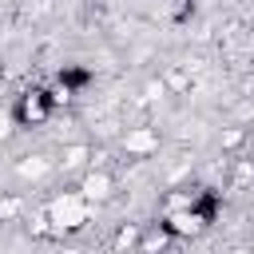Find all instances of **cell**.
Instances as JSON below:
<instances>
[{
    "label": "cell",
    "mask_w": 254,
    "mask_h": 254,
    "mask_svg": "<svg viewBox=\"0 0 254 254\" xmlns=\"http://www.w3.org/2000/svg\"><path fill=\"white\" fill-rule=\"evenodd\" d=\"M44 214H48V222H52V230H56V234H75V230H83V226L91 222L95 206H91L79 190H60V194H52V198H48Z\"/></svg>",
    "instance_id": "1"
},
{
    "label": "cell",
    "mask_w": 254,
    "mask_h": 254,
    "mask_svg": "<svg viewBox=\"0 0 254 254\" xmlns=\"http://www.w3.org/2000/svg\"><path fill=\"white\" fill-rule=\"evenodd\" d=\"M119 147H123L131 159H147V155H159L163 135H159L151 123H131V127L119 135Z\"/></svg>",
    "instance_id": "2"
},
{
    "label": "cell",
    "mask_w": 254,
    "mask_h": 254,
    "mask_svg": "<svg viewBox=\"0 0 254 254\" xmlns=\"http://www.w3.org/2000/svg\"><path fill=\"white\" fill-rule=\"evenodd\" d=\"M75 190H79L91 206H103V202H111V198H115V175H111L107 167H87Z\"/></svg>",
    "instance_id": "3"
},
{
    "label": "cell",
    "mask_w": 254,
    "mask_h": 254,
    "mask_svg": "<svg viewBox=\"0 0 254 254\" xmlns=\"http://www.w3.org/2000/svg\"><path fill=\"white\" fill-rule=\"evenodd\" d=\"M12 115H16V123H24V127H40V123H48V115H52V99H48L44 91H24L20 103L12 107Z\"/></svg>",
    "instance_id": "4"
},
{
    "label": "cell",
    "mask_w": 254,
    "mask_h": 254,
    "mask_svg": "<svg viewBox=\"0 0 254 254\" xmlns=\"http://www.w3.org/2000/svg\"><path fill=\"white\" fill-rule=\"evenodd\" d=\"M163 226L171 230V238H194L206 230V214L194 206V210H175V214H163Z\"/></svg>",
    "instance_id": "5"
},
{
    "label": "cell",
    "mask_w": 254,
    "mask_h": 254,
    "mask_svg": "<svg viewBox=\"0 0 254 254\" xmlns=\"http://www.w3.org/2000/svg\"><path fill=\"white\" fill-rule=\"evenodd\" d=\"M52 171H56V163H52L48 155H20V159H16V175H20L24 183H44Z\"/></svg>",
    "instance_id": "6"
},
{
    "label": "cell",
    "mask_w": 254,
    "mask_h": 254,
    "mask_svg": "<svg viewBox=\"0 0 254 254\" xmlns=\"http://www.w3.org/2000/svg\"><path fill=\"white\" fill-rule=\"evenodd\" d=\"M56 167H60L64 175H71V171H87V167H91V147H87V143H64Z\"/></svg>",
    "instance_id": "7"
},
{
    "label": "cell",
    "mask_w": 254,
    "mask_h": 254,
    "mask_svg": "<svg viewBox=\"0 0 254 254\" xmlns=\"http://www.w3.org/2000/svg\"><path fill=\"white\" fill-rule=\"evenodd\" d=\"M167 242H171V230H167L163 222H155V226H147V230L139 234L135 254H163V250H167Z\"/></svg>",
    "instance_id": "8"
},
{
    "label": "cell",
    "mask_w": 254,
    "mask_h": 254,
    "mask_svg": "<svg viewBox=\"0 0 254 254\" xmlns=\"http://www.w3.org/2000/svg\"><path fill=\"white\" fill-rule=\"evenodd\" d=\"M198 206V194L194 190H171L163 198V214H175V210H194Z\"/></svg>",
    "instance_id": "9"
},
{
    "label": "cell",
    "mask_w": 254,
    "mask_h": 254,
    "mask_svg": "<svg viewBox=\"0 0 254 254\" xmlns=\"http://www.w3.org/2000/svg\"><path fill=\"white\" fill-rule=\"evenodd\" d=\"M139 234H143V226H135V222H123V226H119V234H115V254H127V250H135V246H139Z\"/></svg>",
    "instance_id": "10"
},
{
    "label": "cell",
    "mask_w": 254,
    "mask_h": 254,
    "mask_svg": "<svg viewBox=\"0 0 254 254\" xmlns=\"http://www.w3.org/2000/svg\"><path fill=\"white\" fill-rule=\"evenodd\" d=\"M242 143H246V127L230 123V127H222V131H218V147H222V151H238Z\"/></svg>",
    "instance_id": "11"
},
{
    "label": "cell",
    "mask_w": 254,
    "mask_h": 254,
    "mask_svg": "<svg viewBox=\"0 0 254 254\" xmlns=\"http://www.w3.org/2000/svg\"><path fill=\"white\" fill-rule=\"evenodd\" d=\"M139 99H143V103H163V99H167V83H163V75H151V79L143 83Z\"/></svg>",
    "instance_id": "12"
},
{
    "label": "cell",
    "mask_w": 254,
    "mask_h": 254,
    "mask_svg": "<svg viewBox=\"0 0 254 254\" xmlns=\"http://www.w3.org/2000/svg\"><path fill=\"white\" fill-rule=\"evenodd\" d=\"M254 179V159H234L230 167V187H246Z\"/></svg>",
    "instance_id": "13"
},
{
    "label": "cell",
    "mask_w": 254,
    "mask_h": 254,
    "mask_svg": "<svg viewBox=\"0 0 254 254\" xmlns=\"http://www.w3.org/2000/svg\"><path fill=\"white\" fill-rule=\"evenodd\" d=\"M28 234H32V238H52V234H56V230H52V222H48V214H44V210H40V214H32V218H28Z\"/></svg>",
    "instance_id": "14"
},
{
    "label": "cell",
    "mask_w": 254,
    "mask_h": 254,
    "mask_svg": "<svg viewBox=\"0 0 254 254\" xmlns=\"http://www.w3.org/2000/svg\"><path fill=\"white\" fill-rule=\"evenodd\" d=\"M163 83H167V91H171V87H175V91H187V87H190V75H187L183 67H171V71L163 75Z\"/></svg>",
    "instance_id": "15"
},
{
    "label": "cell",
    "mask_w": 254,
    "mask_h": 254,
    "mask_svg": "<svg viewBox=\"0 0 254 254\" xmlns=\"http://www.w3.org/2000/svg\"><path fill=\"white\" fill-rule=\"evenodd\" d=\"M24 210V202L20 198H0V222H8V218H16Z\"/></svg>",
    "instance_id": "16"
},
{
    "label": "cell",
    "mask_w": 254,
    "mask_h": 254,
    "mask_svg": "<svg viewBox=\"0 0 254 254\" xmlns=\"http://www.w3.org/2000/svg\"><path fill=\"white\" fill-rule=\"evenodd\" d=\"M12 131H16V115H12V107H0V143H4Z\"/></svg>",
    "instance_id": "17"
},
{
    "label": "cell",
    "mask_w": 254,
    "mask_h": 254,
    "mask_svg": "<svg viewBox=\"0 0 254 254\" xmlns=\"http://www.w3.org/2000/svg\"><path fill=\"white\" fill-rule=\"evenodd\" d=\"M230 254H254V250H250V246H234Z\"/></svg>",
    "instance_id": "18"
},
{
    "label": "cell",
    "mask_w": 254,
    "mask_h": 254,
    "mask_svg": "<svg viewBox=\"0 0 254 254\" xmlns=\"http://www.w3.org/2000/svg\"><path fill=\"white\" fill-rule=\"evenodd\" d=\"M250 242H254V222H250Z\"/></svg>",
    "instance_id": "19"
},
{
    "label": "cell",
    "mask_w": 254,
    "mask_h": 254,
    "mask_svg": "<svg viewBox=\"0 0 254 254\" xmlns=\"http://www.w3.org/2000/svg\"><path fill=\"white\" fill-rule=\"evenodd\" d=\"M16 4H28V0H16Z\"/></svg>",
    "instance_id": "20"
},
{
    "label": "cell",
    "mask_w": 254,
    "mask_h": 254,
    "mask_svg": "<svg viewBox=\"0 0 254 254\" xmlns=\"http://www.w3.org/2000/svg\"><path fill=\"white\" fill-rule=\"evenodd\" d=\"M0 254H4V250H0Z\"/></svg>",
    "instance_id": "21"
}]
</instances>
